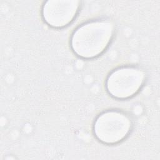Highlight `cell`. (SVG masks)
<instances>
[{
    "label": "cell",
    "mask_w": 160,
    "mask_h": 160,
    "mask_svg": "<svg viewBox=\"0 0 160 160\" xmlns=\"http://www.w3.org/2000/svg\"><path fill=\"white\" fill-rule=\"evenodd\" d=\"M114 32L115 25L110 19H99L84 23L72 33V49L81 58H96L109 46Z\"/></svg>",
    "instance_id": "cell-1"
},
{
    "label": "cell",
    "mask_w": 160,
    "mask_h": 160,
    "mask_svg": "<svg viewBox=\"0 0 160 160\" xmlns=\"http://www.w3.org/2000/svg\"><path fill=\"white\" fill-rule=\"evenodd\" d=\"M132 128L131 118L119 110H108L96 118L93 127L96 138L106 144H114L123 141Z\"/></svg>",
    "instance_id": "cell-2"
},
{
    "label": "cell",
    "mask_w": 160,
    "mask_h": 160,
    "mask_svg": "<svg viewBox=\"0 0 160 160\" xmlns=\"http://www.w3.org/2000/svg\"><path fill=\"white\" fill-rule=\"evenodd\" d=\"M146 76L145 71L139 67L127 66L117 68L107 78V91L117 99L131 98L143 86Z\"/></svg>",
    "instance_id": "cell-3"
},
{
    "label": "cell",
    "mask_w": 160,
    "mask_h": 160,
    "mask_svg": "<svg viewBox=\"0 0 160 160\" xmlns=\"http://www.w3.org/2000/svg\"><path fill=\"white\" fill-rule=\"evenodd\" d=\"M79 1H49L42 6L44 21L50 26L61 28L71 24L77 16L80 7Z\"/></svg>",
    "instance_id": "cell-4"
}]
</instances>
